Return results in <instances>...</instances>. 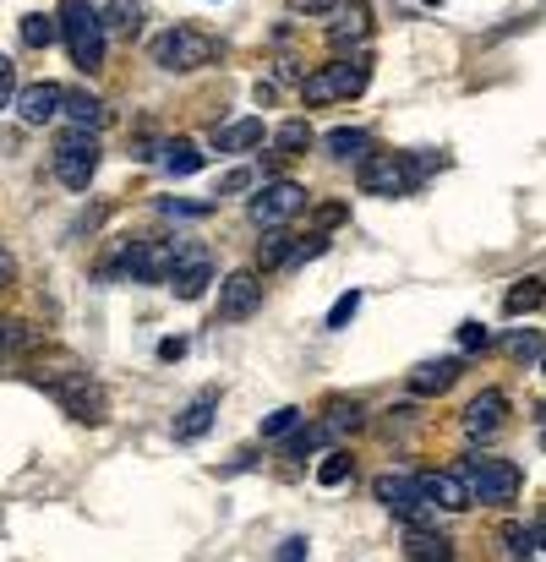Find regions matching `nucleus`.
Instances as JSON below:
<instances>
[{
	"label": "nucleus",
	"instance_id": "nucleus-3",
	"mask_svg": "<svg viewBox=\"0 0 546 562\" xmlns=\"http://www.w3.org/2000/svg\"><path fill=\"white\" fill-rule=\"evenodd\" d=\"M372 88V56H339L328 66H317L306 83H301V99L306 105H333V99H361Z\"/></svg>",
	"mask_w": 546,
	"mask_h": 562
},
{
	"label": "nucleus",
	"instance_id": "nucleus-36",
	"mask_svg": "<svg viewBox=\"0 0 546 562\" xmlns=\"http://www.w3.org/2000/svg\"><path fill=\"white\" fill-rule=\"evenodd\" d=\"M355 311H361V290H344V295L333 301V311H328V328H344Z\"/></svg>",
	"mask_w": 546,
	"mask_h": 562
},
{
	"label": "nucleus",
	"instance_id": "nucleus-6",
	"mask_svg": "<svg viewBox=\"0 0 546 562\" xmlns=\"http://www.w3.org/2000/svg\"><path fill=\"white\" fill-rule=\"evenodd\" d=\"M99 159H105L99 137L83 132V126H72V132L56 143V181H61L66 192H88L94 175H99Z\"/></svg>",
	"mask_w": 546,
	"mask_h": 562
},
{
	"label": "nucleus",
	"instance_id": "nucleus-24",
	"mask_svg": "<svg viewBox=\"0 0 546 562\" xmlns=\"http://www.w3.org/2000/svg\"><path fill=\"white\" fill-rule=\"evenodd\" d=\"M323 148H328V159H366L372 137H366V132H355V126H333V132L323 137Z\"/></svg>",
	"mask_w": 546,
	"mask_h": 562
},
{
	"label": "nucleus",
	"instance_id": "nucleus-42",
	"mask_svg": "<svg viewBox=\"0 0 546 562\" xmlns=\"http://www.w3.org/2000/svg\"><path fill=\"white\" fill-rule=\"evenodd\" d=\"M339 219H344V203H323V208H317V224H323V230L339 224Z\"/></svg>",
	"mask_w": 546,
	"mask_h": 562
},
{
	"label": "nucleus",
	"instance_id": "nucleus-40",
	"mask_svg": "<svg viewBox=\"0 0 546 562\" xmlns=\"http://www.w3.org/2000/svg\"><path fill=\"white\" fill-rule=\"evenodd\" d=\"M486 344H492V333H486L481 322H464V328H459V350H486Z\"/></svg>",
	"mask_w": 546,
	"mask_h": 562
},
{
	"label": "nucleus",
	"instance_id": "nucleus-45",
	"mask_svg": "<svg viewBox=\"0 0 546 562\" xmlns=\"http://www.w3.org/2000/svg\"><path fill=\"white\" fill-rule=\"evenodd\" d=\"M7 344H12V328H7V322H0V350H7Z\"/></svg>",
	"mask_w": 546,
	"mask_h": 562
},
{
	"label": "nucleus",
	"instance_id": "nucleus-9",
	"mask_svg": "<svg viewBox=\"0 0 546 562\" xmlns=\"http://www.w3.org/2000/svg\"><path fill=\"white\" fill-rule=\"evenodd\" d=\"M175 257H181V241H132V252L121 257V273L137 284H165Z\"/></svg>",
	"mask_w": 546,
	"mask_h": 562
},
{
	"label": "nucleus",
	"instance_id": "nucleus-1",
	"mask_svg": "<svg viewBox=\"0 0 546 562\" xmlns=\"http://www.w3.org/2000/svg\"><path fill=\"white\" fill-rule=\"evenodd\" d=\"M432 170H442V154H366L355 186L361 197H410L426 186Z\"/></svg>",
	"mask_w": 546,
	"mask_h": 562
},
{
	"label": "nucleus",
	"instance_id": "nucleus-29",
	"mask_svg": "<svg viewBox=\"0 0 546 562\" xmlns=\"http://www.w3.org/2000/svg\"><path fill=\"white\" fill-rule=\"evenodd\" d=\"M328 437H333V431H328L323 420H317V426H295V437H290V459H312L317 448H328Z\"/></svg>",
	"mask_w": 546,
	"mask_h": 562
},
{
	"label": "nucleus",
	"instance_id": "nucleus-10",
	"mask_svg": "<svg viewBox=\"0 0 546 562\" xmlns=\"http://www.w3.org/2000/svg\"><path fill=\"white\" fill-rule=\"evenodd\" d=\"M170 295L175 301H203L208 295V284H214V257L203 252V246H192V241H181V257H175V268H170Z\"/></svg>",
	"mask_w": 546,
	"mask_h": 562
},
{
	"label": "nucleus",
	"instance_id": "nucleus-7",
	"mask_svg": "<svg viewBox=\"0 0 546 562\" xmlns=\"http://www.w3.org/2000/svg\"><path fill=\"white\" fill-rule=\"evenodd\" d=\"M372 497H377L393 518H404L410 529H426L432 513H437V508L421 497V480H415V475H377V480H372Z\"/></svg>",
	"mask_w": 546,
	"mask_h": 562
},
{
	"label": "nucleus",
	"instance_id": "nucleus-19",
	"mask_svg": "<svg viewBox=\"0 0 546 562\" xmlns=\"http://www.w3.org/2000/svg\"><path fill=\"white\" fill-rule=\"evenodd\" d=\"M257 143H263V121H257V115L214 126V148H219V154H246V148H257Z\"/></svg>",
	"mask_w": 546,
	"mask_h": 562
},
{
	"label": "nucleus",
	"instance_id": "nucleus-4",
	"mask_svg": "<svg viewBox=\"0 0 546 562\" xmlns=\"http://www.w3.org/2000/svg\"><path fill=\"white\" fill-rule=\"evenodd\" d=\"M148 56H154L159 72H203V66L219 61V39H208L203 28L175 23V28H165V34L148 45Z\"/></svg>",
	"mask_w": 546,
	"mask_h": 562
},
{
	"label": "nucleus",
	"instance_id": "nucleus-34",
	"mask_svg": "<svg viewBox=\"0 0 546 562\" xmlns=\"http://www.w3.org/2000/svg\"><path fill=\"white\" fill-rule=\"evenodd\" d=\"M295 426H301V410H290V404H284V410H274V415L263 420V437H290Z\"/></svg>",
	"mask_w": 546,
	"mask_h": 562
},
{
	"label": "nucleus",
	"instance_id": "nucleus-20",
	"mask_svg": "<svg viewBox=\"0 0 546 562\" xmlns=\"http://www.w3.org/2000/svg\"><path fill=\"white\" fill-rule=\"evenodd\" d=\"M105 34H121V39H137L143 34V0H105Z\"/></svg>",
	"mask_w": 546,
	"mask_h": 562
},
{
	"label": "nucleus",
	"instance_id": "nucleus-15",
	"mask_svg": "<svg viewBox=\"0 0 546 562\" xmlns=\"http://www.w3.org/2000/svg\"><path fill=\"white\" fill-rule=\"evenodd\" d=\"M502 420H508V399H502L497 388H481V393L464 404V431H470V437H497Z\"/></svg>",
	"mask_w": 546,
	"mask_h": 562
},
{
	"label": "nucleus",
	"instance_id": "nucleus-23",
	"mask_svg": "<svg viewBox=\"0 0 546 562\" xmlns=\"http://www.w3.org/2000/svg\"><path fill=\"white\" fill-rule=\"evenodd\" d=\"M159 154H165V170H170L175 181H186V175H197V170H203V148H197V143H186V137L165 143Z\"/></svg>",
	"mask_w": 546,
	"mask_h": 562
},
{
	"label": "nucleus",
	"instance_id": "nucleus-39",
	"mask_svg": "<svg viewBox=\"0 0 546 562\" xmlns=\"http://www.w3.org/2000/svg\"><path fill=\"white\" fill-rule=\"evenodd\" d=\"M290 12H301V17H333L339 0H290Z\"/></svg>",
	"mask_w": 546,
	"mask_h": 562
},
{
	"label": "nucleus",
	"instance_id": "nucleus-46",
	"mask_svg": "<svg viewBox=\"0 0 546 562\" xmlns=\"http://www.w3.org/2000/svg\"><path fill=\"white\" fill-rule=\"evenodd\" d=\"M541 371H546V355H541Z\"/></svg>",
	"mask_w": 546,
	"mask_h": 562
},
{
	"label": "nucleus",
	"instance_id": "nucleus-5",
	"mask_svg": "<svg viewBox=\"0 0 546 562\" xmlns=\"http://www.w3.org/2000/svg\"><path fill=\"white\" fill-rule=\"evenodd\" d=\"M459 480H464L470 502L502 508V502H513V497H519L524 469H519V464H508V459H481V453H470V459L459 464Z\"/></svg>",
	"mask_w": 546,
	"mask_h": 562
},
{
	"label": "nucleus",
	"instance_id": "nucleus-37",
	"mask_svg": "<svg viewBox=\"0 0 546 562\" xmlns=\"http://www.w3.org/2000/svg\"><path fill=\"white\" fill-rule=\"evenodd\" d=\"M323 426H328V431H344V426H350V431H355V426H361V404H333V410H328V420H323Z\"/></svg>",
	"mask_w": 546,
	"mask_h": 562
},
{
	"label": "nucleus",
	"instance_id": "nucleus-27",
	"mask_svg": "<svg viewBox=\"0 0 546 562\" xmlns=\"http://www.w3.org/2000/svg\"><path fill=\"white\" fill-rule=\"evenodd\" d=\"M274 148L290 159V154H306L312 148V121H284L279 132H274Z\"/></svg>",
	"mask_w": 546,
	"mask_h": 562
},
{
	"label": "nucleus",
	"instance_id": "nucleus-14",
	"mask_svg": "<svg viewBox=\"0 0 546 562\" xmlns=\"http://www.w3.org/2000/svg\"><path fill=\"white\" fill-rule=\"evenodd\" d=\"M61 105H66V88H61V83H28V88H17V99H12V110L23 115V126H50V121L61 115Z\"/></svg>",
	"mask_w": 546,
	"mask_h": 562
},
{
	"label": "nucleus",
	"instance_id": "nucleus-13",
	"mask_svg": "<svg viewBox=\"0 0 546 562\" xmlns=\"http://www.w3.org/2000/svg\"><path fill=\"white\" fill-rule=\"evenodd\" d=\"M257 306H263L257 273H252V268H235V273L219 284V322H246Z\"/></svg>",
	"mask_w": 546,
	"mask_h": 562
},
{
	"label": "nucleus",
	"instance_id": "nucleus-28",
	"mask_svg": "<svg viewBox=\"0 0 546 562\" xmlns=\"http://www.w3.org/2000/svg\"><path fill=\"white\" fill-rule=\"evenodd\" d=\"M502 350H508L513 361H541V355H546V344H541L535 328H513V333L502 339Z\"/></svg>",
	"mask_w": 546,
	"mask_h": 562
},
{
	"label": "nucleus",
	"instance_id": "nucleus-8",
	"mask_svg": "<svg viewBox=\"0 0 546 562\" xmlns=\"http://www.w3.org/2000/svg\"><path fill=\"white\" fill-rule=\"evenodd\" d=\"M306 186H295V181H268V186H257V197L246 203V213H252V224H263V230H279V224H290L295 213H306Z\"/></svg>",
	"mask_w": 546,
	"mask_h": 562
},
{
	"label": "nucleus",
	"instance_id": "nucleus-22",
	"mask_svg": "<svg viewBox=\"0 0 546 562\" xmlns=\"http://www.w3.org/2000/svg\"><path fill=\"white\" fill-rule=\"evenodd\" d=\"M61 115L72 121V126H83V132H94V126H105L110 121V110H105V99H94V94H66V105H61Z\"/></svg>",
	"mask_w": 546,
	"mask_h": 562
},
{
	"label": "nucleus",
	"instance_id": "nucleus-17",
	"mask_svg": "<svg viewBox=\"0 0 546 562\" xmlns=\"http://www.w3.org/2000/svg\"><path fill=\"white\" fill-rule=\"evenodd\" d=\"M214 415H219V388H203V393L175 415V442H203L208 426H214Z\"/></svg>",
	"mask_w": 546,
	"mask_h": 562
},
{
	"label": "nucleus",
	"instance_id": "nucleus-38",
	"mask_svg": "<svg viewBox=\"0 0 546 562\" xmlns=\"http://www.w3.org/2000/svg\"><path fill=\"white\" fill-rule=\"evenodd\" d=\"M12 99H17V66L12 56H0V110H12Z\"/></svg>",
	"mask_w": 546,
	"mask_h": 562
},
{
	"label": "nucleus",
	"instance_id": "nucleus-30",
	"mask_svg": "<svg viewBox=\"0 0 546 562\" xmlns=\"http://www.w3.org/2000/svg\"><path fill=\"white\" fill-rule=\"evenodd\" d=\"M214 208H219V197H203V203H181V197H165V203H159V213H165V219H208Z\"/></svg>",
	"mask_w": 546,
	"mask_h": 562
},
{
	"label": "nucleus",
	"instance_id": "nucleus-25",
	"mask_svg": "<svg viewBox=\"0 0 546 562\" xmlns=\"http://www.w3.org/2000/svg\"><path fill=\"white\" fill-rule=\"evenodd\" d=\"M56 39H61V23H56L50 12H28V17H23V45H28V50H50Z\"/></svg>",
	"mask_w": 546,
	"mask_h": 562
},
{
	"label": "nucleus",
	"instance_id": "nucleus-21",
	"mask_svg": "<svg viewBox=\"0 0 546 562\" xmlns=\"http://www.w3.org/2000/svg\"><path fill=\"white\" fill-rule=\"evenodd\" d=\"M404 557H410V562H453V540H448V535H432V529H410V535H404Z\"/></svg>",
	"mask_w": 546,
	"mask_h": 562
},
{
	"label": "nucleus",
	"instance_id": "nucleus-32",
	"mask_svg": "<svg viewBox=\"0 0 546 562\" xmlns=\"http://www.w3.org/2000/svg\"><path fill=\"white\" fill-rule=\"evenodd\" d=\"M290 252H295V235L274 230V235L263 241V268H284V262H290Z\"/></svg>",
	"mask_w": 546,
	"mask_h": 562
},
{
	"label": "nucleus",
	"instance_id": "nucleus-16",
	"mask_svg": "<svg viewBox=\"0 0 546 562\" xmlns=\"http://www.w3.org/2000/svg\"><path fill=\"white\" fill-rule=\"evenodd\" d=\"M415 480H421V497H426L432 508H442V513H464V508H470V491H464L459 475H448V469H421Z\"/></svg>",
	"mask_w": 546,
	"mask_h": 562
},
{
	"label": "nucleus",
	"instance_id": "nucleus-11",
	"mask_svg": "<svg viewBox=\"0 0 546 562\" xmlns=\"http://www.w3.org/2000/svg\"><path fill=\"white\" fill-rule=\"evenodd\" d=\"M50 382V393L66 404V415L72 420H88V426H99L105 420V393L88 382V371H72V377H45Z\"/></svg>",
	"mask_w": 546,
	"mask_h": 562
},
{
	"label": "nucleus",
	"instance_id": "nucleus-33",
	"mask_svg": "<svg viewBox=\"0 0 546 562\" xmlns=\"http://www.w3.org/2000/svg\"><path fill=\"white\" fill-rule=\"evenodd\" d=\"M502 546H508L513 557H530V551H535V529H530V524H502Z\"/></svg>",
	"mask_w": 546,
	"mask_h": 562
},
{
	"label": "nucleus",
	"instance_id": "nucleus-26",
	"mask_svg": "<svg viewBox=\"0 0 546 562\" xmlns=\"http://www.w3.org/2000/svg\"><path fill=\"white\" fill-rule=\"evenodd\" d=\"M535 306H546V284H541V279H519V284L508 290V301H502L508 317H524V311H535Z\"/></svg>",
	"mask_w": 546,
	"mask_h": 562
},
{
	"label": "nucleus",
	"instance_id": "nucleus-35",
	"mask_svg": "<svg viewBox=\"0 0 546 562\" xmlns=\"http://www.w3.org/2000/svg\"><path fill=\"white\" fill-rule=\"evenodd\" d=\"M252 186H257L252 170H230V175H219V192H214V197H241V192H252Z\"/></svg>",
	"mask_w": 546,
	"mask_h": 562
},
{
	"label": "nucleus",
	"instance_id": "nucleus-41",
	"mask_svg": "<svg viewBox=\"0 0 546 562\" xmlns=\"http://www.w3.org/2000/svg\"><path fill=\"white\" fill-rule=\"evenodd\" d=\"M274 562H306V535H290L284 546H279V557Z\"/></svg>",
	"mask_w": 546,
	"mask_h": 562
},
{
	"label": "nucleus",
	"instance_id": "nucleus-44",
	"mask_svg": "<svg viewBox=\"0 0 546 562\" xmlns=\"http://www.w3.org/2000/svg\"><path fill=\"white\" fill-rule=\"evenodd\" d=\"M12 273H17V262H12V252H7V246H0V290L12 284Z\"/></svg>",
	"mask_w": 546,
	"mask_h": 562
},
{
	"label": "nucleus",
	"instance_id": "nucleus-18",
	"mask_svg": "<svg viewBox=\"0 0 546 562\" xmlns=\"http://www.w3.org/2000/svg\"><path fill=\"white\" fill-rule=\"evenodd\" d=\"M453 377H459V361H453V355H448V361H421V366L410 371V393H421V399L448 393V388H453Z\"/></svg>",
	"mask_w": 546,
	"mask_h": 562
},
{
	"label": "nucleus",
	"instance_id": "nucleus-2",
	"mask_svg": "<svg viewBox=\"0 0 546 562\" xmlns=\"http://www.w3.org/2000/svg\"><path fill=\"white\" fill-rule=\"evenodd\" d=\"M56 23H61V39H66V50H72V66H77L83 77H94V72L105 66V45H110L105 17L88 7V0H61Z\"/></svg>",
	"mask_w": 546,
	"mask_h": 562
},
{
	"label": "nucleus",
	"instance_id": "nucleus-31",
	"mask_svg": "<svg viewBox=\"0 0 546 562\" xmlns=\"http://www.w3.org/2000/svg\"><path fill=\"white\" fill-rule=\"evenodd\" d=\"M350 480V453H323V464H317V486H344Z\"/></svg>",
	"mask_w": 546,
	"mask_h": 562
},
{
	"label": "nucleus",
	"instance_id": "nucleus-43",
	"mask_svg": "<svg viewBox=\"0 0 546 562\" xmlns=\"http://www.w3.org/2000/svg\"><path fill=\"white\" fill-rule=\"evenodd\" d=\"M181 355H186V339H165L159 344V361H181Z\"/></svg>",
	"mask_w": 546,
	"mask_h": 562
},
{
	"label": "nucleus",
	"instance_id": "nucleus-12",
	"mask_svg": "<svg viewBox=\"0 0 546 562\" xmlns=\"http://www.w3.org/2000/svg\"><path fill=\"white\" fill-rule=\"evenodd\" d=\"M372 39V7L366 0H339V12H333V23H328V45H333V56H361V45Z\"/></svg>",
	"mask_w": 546,
	"mask_h": 562
}]
</instances>
